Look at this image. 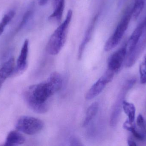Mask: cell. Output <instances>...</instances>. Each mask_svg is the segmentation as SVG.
Segmentation results:
<instances>
[{
	"label": "cell",
	"mask_w": 146,
	"mask_h": 146,
	"mask_svg": "<svg viewBox=\"0 0 146 146\" xmlns=\"http://www.w3.org/2000/svg\"><path fill=\"white\" fill-rule=\"evenodd\" d=\"M62 82L61 75L54 72L45 81L27 88L23 94L24 99L33 111L44 114L49 109V99L60 90Z\"/></svg>",
	"instance_id": "obj_1"
},
{
	"label": "cell",
	"mask_w": 146,
	"mask_h": 146,
	"mask_svg": "<svg viewBox=\"0 0 146 146\" xmlns=\"http://www.w3.org/2000/svg\"><path fill=\"white\" fill-rule=\"evenodd\" d=\"M72 15V10L69 9L65 20L51 35L46 46L48 54L52 55H58L64 47Z\"/></svg>",
	"instance_id": "obj_2"
},
{
	"label": "cell",
	"mask_w": 146,
	"mask_h": 146,
	"mask_svg": "<svg viewBox=\"0 0 146 146\" xmlns=\"http://www.w3.org/2000/svg\"><path fill=\"white\" fill-rule=\"evenodd\" d=\"M132 18V10H128L122 18L114 33L109 38L105 45V51H109L118 45L127 29Z\"/></svg>",
	"instance_id": "obj_3"
},
{
	"label": "cell",
	"mask_w": 146,
	"mask_h": 146,
	"mask_svg": "<svg viewBox=\"0 0 146 146\" xmlns=\"http://www.w3.org/2000/svg\"><path fill=\"white\" fill-rule=\"evenodd\" d=\"M44 123L42 120L32 117H21L15 124L16 129L28 135L39 133L43 129Z\"/></svg>",
	"instance_id": "obj_4"
},
{
	"label": "cell",
	"mask_w": 146,
	"mask_h": 146,
	"mask_svg": "<svg viewBox=\"0 0 146 146\" xmlns=\"http://www.w3.org/2000/svg\"><path fill=\"white\" fill-rule=\"evenodd\" d=\"M135 82L136 80L135 79H131L127 80L123 85L111 114L110 118V124L112 127H115L117 125L118 118L121 111L122 103L124 101L123 99L124 97L128 91L131 89Z\"/></svg>",
	"instance_id": "obj_5"
},
{
	"label": "cell",
	"mask_w": 146,
	"mask_h": 146,
	"mask_svg": "<svg viewBox=\"0 0 146 146\" xmlns=\"http://www.w3.org/2000/svg\"><path fill=\"white\" fill-rule=\"evenodd\" d=\"M127 56L126 45L120 48L114 52L109 58L108 69L115 72H117L120 69Z\"/></svg>",
	"instance_id": "obj_6"
},
{
	"label": "cell",
	"mask_w": 146,
	"mask_h": 146,
	"mask_svg": "<svg viewBox=\"0 0 146 146\" xmlns=\"http://www.w3.org/2000/svg\"><path fill=\"white\" fill-rule=\"evenodd\" d=\"M145 27V21L140 23L132 33L126 44L127 56H128L138 44L141 37L143 35Z\"/></svg>",
	"instance_id": "obj_7"
},
{
	"label": "cell",
	"mask_w": 146,
	"mask_h": 146,
	"mask_svg": "<svg viewBox=\"0 0 146 146\" xmlns=\"http://www.w3.org/2000/svg\"><path fill=\"white\" fill-rule=\"evenodd\" d=\"M29 41L26 39L23 43L20 54L17 61L15 72L16 73L21 74L24 73L27 68L28 51H29Z\"/></svg>",
	"instance_id": "obj_8"
},
{
	"label": "cell",
	"mask_w": 146,
	"mask_h": 146,
	"mask_svg": "<svg viewBox=\"0 0 146 146\" xmlns=\"http://www.w3.org/2000/svg\"><path fill=\"white\" fill-rule=\"evenodd\" d=\"M143 36V35H142ZM141 37V39L139 40L131 54L127 56L126 66L127 67H132L137 61L141 54L144 51L146 46V33L145 36Z\"/></svg>",
	"instance_id": "obj_9"
},
{
	"label": "cell",
	"mask_w": 146,
	"mask_h": 146,
	"mask_svg": "<svg viewBox=\"0 0 146 146\" xmlns=\"http://www.w3.org/2000/svg\"><path fill=\"white\" fill-rule=\"evenodd\" d=\"M108 82L101 76L88 91L85 95L87 100H91L98 96L104 89Z\"/></svg>",
	"instance_id": "obj_10"
},
{
	"label": "cell",
	"mask_w": 146,
	"mask_h": 146,
	"mask_svg": "<svg viewBox=\"0 0 146 146\" xmlns=\"http://www.w3.org/2000/svg\"><path fill=\"white\" fill-rule=\"evenodd\" d=\"M98 17V15H96L93 18L91 24L89 25L87 30L86 31L83 40L82 41L80 45L79 50H78V58L79 60H81L82 57V55H83V53L85 50L86 46L92 37V34L94 29L95 27Z\"/></svg>",
	"instance_id": "obj_11"
},
{
	"label": "cell",
	"mask_w": 146,
	"mask_h": 146,
	"mask_svg": "<svg viewBox=\"0 0 146 146\" xmlns=\"http://www.w3.org/2000/svg\"><path fill=\"white\" fill-rule=\"evenodd\" d=\"M65 0H53V12L48 17L49 20L60 23L62 19L65 8Z\"/></svg>",
	"instance_id": "obj_12"
},
{
	"label": "cell",
	"mask_w": 146,
	"mask_h": 146,
	"mask_svg": "<svg viewBox=\"0 0 146 146\" xmlns=\"http://www.w3.org/2000/svg\"><path fill=\"white\" fill-rule=\"evenodd\" d=\"M15 61L13 57L9 58L0 69V88L7 78L13 73L14 69Z\"/></svg>",
	"instance_id": "obj_13"
},
{
	"label": "cell",
	"mask_w": 146,
	"mask_h": 146,
	"mask_svg": "<svg viewBox=\"0 0 146 146\" xmlns=\"http://www.w3.org/2000/svg\"><path fill=\"white\" fill-rule=\"evenodd\" d=\"M25 141V137L18 131H13L8 135L5 142V146H15L24 144Z\"/></svg>",
	"instance_id": "obj_14"
},
{
	"label": "cell",
	"mask_w": 146,
	"mask_h": 146,
	"mask_svg": "<svg viewBox=\"0 0 146 146\" xmlns=\"http://www.w3.org/2000/svg\"><path fill=\"white\" fill-rule=\"evenodd\" d=\"M99 105L98 103L94 102L88 107L87 111L85 120L82 124L83 127H86L88 125L92 119L95 117L98 113L99 109Z\"/></svg>",
	"instance_id": "obj_15"
},
{
	"label": "cell",
	"mask_w": 146,
	"mask_h": 146,
	"mask_svg": "<svg viewBox=\"0 0 146 146\" xmlns=\"http://www.w3.org/2000/svg\"><path fill=\"white\" fill-rule=\"evenodd\" d=\"M122 108L125 114L128 117V120L129 121L130 123H134L135 120L136 109L133 104L124 100L123 102Z\"/></svg>",
	"instance_id": "obj_16"
},
{
	"label": "cell",
	"mask_w": 146,
	"mask_h": 146,
	"mask_svg": "<svg viewBox=\"0 0 146 146\" xmlns=\"http://www.w3.org/2000/svg\"><path fill=\"white\" fill-rule=\"evenodd\" d=\"M15 15V12L14 10H10L3 17L0 22V36L4 31L5 27L12 20Z\"/></svg>",
	"instance_id": "obj_17"
},
{
	"label": "cell",
	"mask_w": 146,
	"mask_h": 146,
	"mask_svg": "<svg viewBox=\"0 0 146 146\" xmlns=\"http://www.w3.org/2000/svg\"><path fill=\"white\" fill-rule=\"evenodd\" d=\"M145 0H135L134 5L132 10V17L137 19L142 12L145 7Z\"/></svg>",
	"instance_id": "obj_18"
},
{
	"label": "cell",
	"mask_w": 146,
	"mask_h": 146,
	"mask_svg": "<svg viewBox=\"0 0 146 146\" xmlns=\"http://www.w3.org/2000/svg\"><path fill=\"white\" fill-rule=\"evenodd\" d=\"M139 73L140 75V81L141 84L146 83V55L144 60L140 65Z\"/></svg>",
	"instance_id": "obj_19"
},
{
	"label": "cell",
	"mask_w": 146,
	"mask_h": 146,
	"mask_svg": "<svg viewBox=\"0 0 146 146\" xmlns=\"http://www.w3.org/2000/svg\"><path fill=\"white\" fill-rule=\"evenodd\" d=\"M33 11L31 10H28L25 13L23 18H22V20L17 28V31H19L25 27L27 22L29 21V19L31 17Z\"/></svg>",
	"instance_id": "obj_20"
},
{
	"label": "cell",
	"mask_w": 146,
	"mask_h": 146,
	"mask_svg": "<svg viewBox=\"0 0 146 146\" xmlns=\"http://www.w3.org/2000/svg\"><path fill=\"white\" fill-rule=\"evenodd\" d=\"M137 125L140 128L142 129H145V120L143 116L141 114H139L138 115L136 121Z\"/></svg>",
	"instance_id": "obj_21"
},
{
	"label": "cell",
	"mask_w": 146,
	"mask_h": 146,
	"mask_svg": "<svg viewBox=\"0 0 146 146\" xmlns=\"http://www.w3.org/2000/svg\"><path fill=\"white\" fill-rule=\"evenodd\" d=\"M130 132L133 134L135 138L137 139V140L140 141H143L145 139L144 135H143L141 133L139 132H138L135 129V127Z\"/></svg>",
	"instance_id": "obj_22"
},
{
	"label": "cell",
	"mask_w": 146,
	"mask_h": 146,
	"mask_svg": "<svg viewBox=\"0 0 146 146\" xmlns=\"http://www.w3.org/2000/svg\"><path fill=\"white\" fill-rule=\"evenodd\" d=\"M123 127L124 129L128 130V131H130V132L135 127V124L134 123H130L129 121L128 120H127L123 123Z\"/></svg>",
	"instance_id": "obj_23"
},
{
	"label": "cell",
	"mask_w": 146,
	"mask_h": 146,
	"mask_svg": "<svg viewBox=\"0 0 146 146\" xmlns=\"http://www.w3.org/2000/svg\"><path fill=\"white\" fill-rule=\"evenodd\" d=\"M71 145L72 146H82V145L79 139L76 138H73L71 141Z\"/></svg>",
	"instance_id": "obj_24"
},
{
	"label": "cell",
	"mask_w": 146,
	"mask_h": 146,
	"mask_svg": "<svg viewBox=\"0 0 146 146\" xmlns=\"http://www.w3.org/2000/svg\"><path fill=\"white\" fill-rule=\"evenodd\" d=\"M128 145L130 146H137V144L135 143L134 141L131 139H129L127 140Z\"/></svg>",
	"instance_id": "obj_25"
},
{
	"label": "cell",
	"mask_w": 146,
	"mask_h": 146,
	"mask_svg": "<svg viewBox=\"0 0 146 146\" xmlns=\"http://www.w3.org/2000/svg\"><path fill=\"white\" fill-rule=\"evenodd\" d=\"M49 0H39L38 4L40 6H44L48 1Z\"/></svg>",
	"instance_id": "obj_26"
},
{
	"label": "cell",
	"mask_w": 146,
	"mask_h": 146,
	"mask_svg": "<svg viewBox=\"0 0 146 146\" xmlns=\"http://www.w3.org/2000/svg\"><path fill=\"white\" fill-rule=\"evenodd\" d=\"M145 26H146V19H145Z\"/></svg>",
	"instance_id": "obj_27"
},
{
	"label": "cell",
	"mask_w": 146,
	"mask_h": 146,
	"mask_svg": "<svg viewBox=\"0 0 146 146\" xmlns=\"http://www.w3.org/2000/svg\"></svg>",
	"instance_id": "obj_28"
}]
</instances>
